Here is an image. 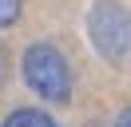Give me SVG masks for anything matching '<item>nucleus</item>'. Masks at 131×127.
Returning <instances> with one entry per match:
<instances>
[{
	"label": "nucleus",
	"instance_id": "f257e3e1",
	"mask_svg": "<svg viewBox=\"0 0 131 127\" xmlns=\"http://www.w3.org/2000/svg\"><path fill=\"white\" fill-rule=\"evenodd\" d=\"M20 71H24V83L32 87L36 95H44L48 103H68L72 99V68H68L64 52L56 44H28L24 60H20Z\"/></svg>",
	"mask_w": 131,
	"mask_h": 127
},
{
	"label": "nucleus",
	"instance_id": "f03ea898",
	"mask_svg": "<svg viewBox=\"0 0 131 127\" xmlns=\"http://www.w3.org/2000/svg\"><path fill=\"white\" fill-rule=\"evenodd\" d=\"M88 36L103 60H123L131 48V20L119 0H95L88 12Z\"/></svg>",
	"mask_w": 131,
	"mask_h": 127
},
{
	"label": "nucleus",
	"instance_id": "7ed1b4c3",
	"mask_svg": "<svg viewBox=\"0 0 131 127\" xmlns=\"http://www.w3.org/2000/svg\"><path fill=\"white\" fill-rule=\"evenodd\" d=\"M0 127H60L48 111H36V107H16Z\"/></svg>",
	"mask_w": 131,
	"mask_h": 127
},
{
	"label": "nucleus",
	"instance_id": "20e7f679",
	"mask_svg": "<svg viewBox=\"0 0 131 127\" xmlns=\"http://www.w3.org/2000/svg\"><path fill=\"white\" fill-rule=\"evenodd\" d=\"M20 8H24V0H0V28H12L20 20Z\"/></svg>",
	"mask_w": 131,
	"mask_h": 127
},
{
	"label": "nucleus",
	"instance_id": "39448f33",
	"mask_svg": "<svg viewBox=\"0 0 131 127\" xmlns=\"http://www.w3.org/2000/svg\"><path fill=\"white\" fill-rule=\"evenodd\" d=\"M107 127H131V111H119V115H115V123H107Z\"/></svg>",
	"mask_w": 131,
	"mask_h": 127
}]
</instances>
